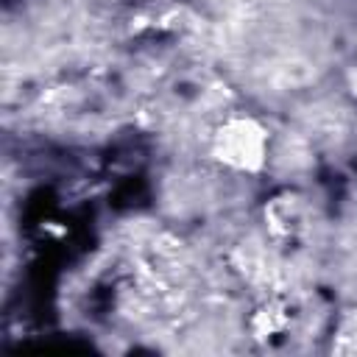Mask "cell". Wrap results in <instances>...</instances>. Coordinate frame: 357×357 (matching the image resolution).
<instances>
[{
	"mask_svg": "<svg viewBox=\"0 0 357 357\" xmlns=\"http://www.w3.org/2000/svg\"><path fill=\"white\" fill-rule=\"evenodd\" d=\"M220 153L229 165L257 170L265 165V131L254 120H231L218 134Z\"/></svg>",
	"mask_w": 357,
	"mask_h": 357,
	"instance_id": "6da1fadb",
	"label": "cell"
}]
</instances>
